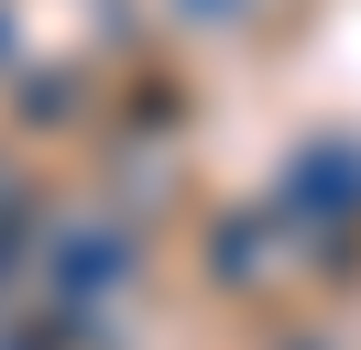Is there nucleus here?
Listing matches in <instances>:
<instances>
[{"label":"nucleus","mask_w":361,"mask_h":350,"mask_svg":"<svg viewBox=\"0 0 361 350\" xmlns=\"http://www.w3.org/2000/svg\"><path fill=\"white\" fill-rule=\"evenodd\" d=\"M285 208L317 219V230L339 241V219L361 208V143H307V153H295V175H285Z\"/></svg>","instance_id":"1"}]
</instances>
